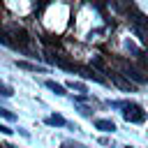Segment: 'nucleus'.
<instances>
[{
  "label": "nucleus",
  "mask_w": 148,
  "mask_h": 148,
  "mask_svg": "<svg viewBox=\"0 0 148 148\" xmlns=\"http://www.w3.org/2000/svg\"><path fill=\"white\" fill-rule=\"evenodd\" d=\"M123 109H125V111H123V118H125L127 123H143V120H146V111H143L136 102H125Z\"/></svg>",
  "instance_id": "nucleus-2"
},
{
  "label": "nucleus",
  "mask_w": 148,
  "mask_h": 148,
  "mask_svg": "<svg viewBox=\"0 0 148 148\" xmlns=\"http://www.w3.org/2000/svg\"><path fill=\"white\" fill-rule=\"evenodd\" d=\"M44 86H46L49 90H53L56 95H67V90H65V86H60V83H56V81H51V79H49V81H46Z\"/></svg>",
  "instance_id": "nucleus-6"
},
{
  "label": "nucleus",
  "mask_w": 148,
  "mask_h": 148,
  "mask_svg": "<svg viewBox=\"0 0 148 148\" xmlns=\"http://www.w3.org/2000/svg\"><path fill=\"white\" fill-rule=\"evenodd\" d=\"M125 148H132V146H125Z\"/></svg>",
  "instance_id": "nucleus-13"
},
{
  "label": "nucleus",
  "mask_w": 148,
  "mask_h": 148,
  "mask_svg": "<svg viewBox=\"0 0 148 148\" xmlns=\"http://www.w3.org/2000/svg\"><path fill=\"white\" fill-rule=\"evenodd\" d=\"M95 127L102 130V132H116V123H113V120H104V118L95 120Z\"/></svg>",
  "instance_id": "nucleus-4"
},
{
  "label": "nucleus",
  "mask_w": 148,
  "mask_h": 148,
  "mask_svg": "<svg viewBox=\"0 0 148 148\" xmlns=\"http://www.w3.org/2000/svg\"><path fill=\"white\" fill-rule=\"evenodd\" d=\"M106 74H109V79H111V81H113V83H116L120 90H127V92H132V90L136 88V83H132V81H130L127 76H123L120 72H113V69H109Z\"/></svg>",
  "instance_id": "nucleus-3"
},
{
  "label": "nucleus",
  "mask_w": 148,
  "mask_h": 148,
  "mask_svg": "<svg viewBox=\"0 0 148 148\" xmlns=\"http://www.w3.org/2000/svg\"><path fill=\"white\" fill-rule=\"evenodd\" d=\"M12 132H14V130H9V127H7V125H0V134H7V136H9V134H12Z\"/></svg>",
  "instance_id": "nucleus-12"
},
{
  "label": "nucleus",
  "mask_w": 148,
  "mask_h": 148,
  "mask_svg": "<svg viewBox=\"0 0 148 148\" xmlns=\"http://www.w3.org/2000/svg\"><path fill=\"white\" fill-rule=\"evenodd\" d=\"M46 123H49V125H56V127H65V125H67V120H65L62 116H49Z\"/></svg>",
  "instance_id": "nucleus-7"
},
{
  "label": "nucleus",
  "mask_w": 148,
  "mask_h": 148,
  "mask_svg": "<svg viewBox=\"0 0 148 148\" xmlns=\"http://www.w3.org/2000/svg\"><path fill=\"white\" fill-rule=\"evenodd\" d=\"M113 62L118 65L120 74H123V76H127L132 83H136V86L148 83V72H146L141 65H134V62H127V60H120V58H116Z\"/></svg>",
  "instance_id": "nucleus-1"
},
{
  "label": "nucleus",
  "mask_w": 148,
  "mask_h": 148,
  "mask_svg": "<svg viewBox=\"0 0 148 148\" xmlns=\"http://www.w3.org/2000/svg\"><path fill=\"white\" fill-rule=\"evenodd\" d=\"M146 49H148V42H146Z\"/></svg>",
  "instance_id": "nucleus-14"
},
{
  "label": "nucleus",
  "mask_w": 148,
  "mask_h": 148,
  "mask_svg": "<svg viewBox=\"0 0 148 148\" xmlns=\"http://www.w3.org/2000/svg\"><path fill=\"white\" fill-rule=\"evenodd\" d=\"M0 116H2V118H7V120H14V113H12L9 109H5V106H0Z\"/></svg>",
  "instance_id": "nucleus-9"
},
{
  "label": "nucleus",
  "mask_w": 148,
  "mask_h": 148,
  "mask_svg": "<svg viewBox=\"0 0 148 148\" xmlns=\"http://www.w3.org/2000/svg\"><path fill=\"white\" fill-rule=\"evenodd\" d=\"M62 148H83V146L76 141H62Z\"/></svg>",
  "instance_id": "nucleus-11"
},
{
  "label": "nucleus",
  "mask_w": 148,
  "mask_h": 148,
  "mask_svg": "<svg viewBox=\"0 0 148 148\" xmlns=\"http://www.w3.org/2000/svg\"><path fill=\"white\" fill-rule=\"evenodd\" d=\"M16 67H21V69H28V72H46L42 65H35V62H25V60H16Z\"/></svg>",
  "instance_id": "nucleus-5"
},
{
  "label": "nucleus",
  "mask_w": 148,
  "mask_h": 148,
  "mask_svg": "<svg viewBox=\"0 0 148 148\" xmlns=\"http://www.w3.org/2000/svg\"><path fill=\"white\" fill-rule=\"evenodd\" d=\"M67 86H69L72 90H79V92H86V83H81V81H74V79H72V81H69Z\"/></svg>",
  "instance_id": "nucleus-8"
},
{
  "label": "nucleus",
  "mask_w": 148,
  "mask_h": 148,
  "mask_svg": "<svg viewBox=\"0 0 148 148\" xmlns=\"http://www.w3.org/2000/svg\"><path fill=\"white\" fill-rule=\"evenodd\" d=\"M0 95H5V97H9V95H14V90H12L9 86H5V83H0Z\"/></svg>",
  "instance_id": "nucleus-10"
}]
</instances>
